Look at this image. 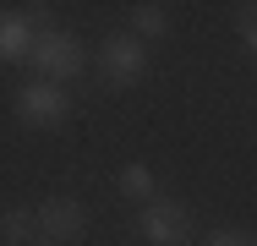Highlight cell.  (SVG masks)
Masks as SVG:
<instances>
[{
	"label": "cell",
	"instance_id": "obj_9",
	"mask_svg": "<svg viewBox=\"0 0 257 246\" xmlns=\"http://www.w3.org/2000/svg\"><path fill=\"white\" fill-rule=\"evenodd\" d=\"M115 186H120V197H132V202H148V197H154V175H148L143 164H126Z\"/></svg>",
	"mask_w": 257,
	"mask_h": 246
},
{
	"label": "cell",
	"instance_id": "obj_5",
	"mask_svg": "<svg viewBox=\"0 0 257 246\" xmlns=\"http://www.w3.org/2000/svg\"><path fill=\"white\" fill-rule=\"evenodd\" d=\"M137 235L148 246H181L192 235V219H186V208L181 202H164V197H148L143 208H137Z\"/></svg>",
	"mask_w": 257,
	"mask_h": 246
},
{
	"label": "cell",
	"instance_id": "obj_7",
	"mask_svg": "<svg viewBox=\"0 0 257 246\" xmlns=\"http://www.w3.org/2000/svg\"><path fill=\"white\" fill-rule=\"evenodd\" d=\"M126 33L143 39V44H148V39H164V33H170V11H164L159 0H137L132 17H126Z\"/></svg>",
	"mask_w": 257,
	"mask_h": 246
},
{
	"label": "cell",
	"instance_id": "obj_3",
	"mask_svg": "<svg viewBox=\"0 0 257 246\" xmlns=\"http://www.w3.org/2000/svg\"><path fill=\"white\" fill-rule=\"evenodd\" d=\"M148 71V44L132 39V33H109L99 44V77L104 88H137Z\"/></svg>",
	"mask_w": 257,
	"mask_h": 246
},
{
	"label": "cell",
	"instance_id": "obj_1",
	"mask_svg": "<svg viewBox=\"0 0 257 246\" xmlns=\"http://www.w3.org/2000/svg\"><path fill=\"white\" fill-rule=\"evenodd\" d=\"M66 115H71V98H66L60 82L33 77V82L17 88V120H22L28 132H55V126H66Z\"/></svg>",
	"mask_w": 257,
	"mask_h": 246
},
{
	"label": "cell",
	"instance_id": "obj_6",
	"mask_svg": "<svg viewBox=\"0 0 257 246\" xmlns=\"http://www.w3.org/2000/svg\"><path fill=\"white\" fill-rule=\"evenodd\" d=\"M33 224H39V235H50V241H77V235L88 230V208H82L77 197H44V202L33 208Z\"/></svg>",
	"mask_w": 257,
	"mask_h": 246
},
{
	"label": "cell",
	"instance_id": "obj_2",
	"mask_svg": "<svg viewBox=\"0 0 257 246\" xmlns=\"http://www.w3.org/2000/svg\"><path fill=\"white\" fill-rule=\"evenodd\" d=\"M28 66H33L39 77H50V82H66V77H82L88 49H82L77 33H66V28H44L39 44H33V55H28Z\"/></svg>",
	"mask_w": 257,
	"mask_h": 246
},
{
	"label": "cell",
	"instance_id": "obj_10",
	"mask_svg": "<svg viewBox=\"0 0 257 246\" xmlns=\"http://www.w3.org/2000/svg\"><path fill=\"white\" fill-rule=\"evenodd\" d=\"M235 33H241V44L257 55V0H246V6L235 11Z\"/></svg>",
	"mask_w": 257,
	"mask_h": 246
},
{
	"label": "cell",
	"instance_id": "obj_8",
	"mask_svg": "<svg viewBox=\"0 0 257 246\" xmlns=\"http://www.w3.org/2000/svg\"><path fill=\"white\" fill-rule=\"evenodd\" d=\"M33 230H39V224H33L28 208H6V213H0V241H6V246H28Z\"/></svg>",
	"mask_w": 257,
	"mask_h": 246
},
{
	"label": "cell",
	"instance_id": "obj_4",
	"mask_svg": "<svg viewBox=\"0 0 257 246\" xmlns=\"http://www.w3.org/2000/svg\"><path fill=\"white\" fill-rule=\"evenodd\" d=\"M44 28H55L50 6H22V11H0V66H17V60H28Z\"/></svg>",
	"mask_w": 257,
	"mask_h": 246
},
{
	"label": "cell",
	"instance_id": "obj_11",
	"mask_svg": "<svg viewBox=\"0 0 257 246\" xmlns=\"http://www.w3.org/2000/svg\"><path fill=\"white\" fill-rule=\"evenodd\" d=\"M208 246H257V235H252V230H213Z\"/></svg>",
	"mask_w": 257,
	"mask_h": 246
}]
</instances>
